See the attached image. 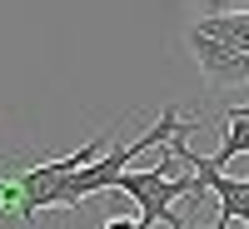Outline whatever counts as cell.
<instances>
[{
  "mask_svg": "<svg viewBox=\"0 0 249 229\" xmlns=\"http://www.w3.org/2000/svg\"><path fill=\"white\" fill-rule=\"evenodd\" d=\"M115 190H124L135 204H140V229H155V224H170V229H190L179 214H175V199L184 194H204V184L190 175V179H179V159L170 155L164 164H155V170H124L115 179Z\"/></svg>",
  "mask_w": 249,
  "mask_h": 229,
  "instance_id": "obj_1",
  "label": "cell"
},
{
  "mask_svg": "<svg viewBox=\"0 0 249 229\" xmlns=\"http://www.w3.org/2000/svg\"><path fill=\"white\" fill-rule=\"evenodd\" d=\"M105 229H140V219H120V214H110Z\"/></svg>",
  "mask_w": 249,
  "mask_h": 229,
  "instance_id": "obj_6",
  "label": "cell"
},
{
  "mask_svg": "<svg viewBox=\"0 0 249 229\" xmlns=\"http://www.w3.org/2000/svg\"><path fill=\"white\" fill-rule=\"evenodd\" d=\"M184 140H190V130H179V135L170 140V155H175L184 170H190V175L204 184V190H214V194H219V219H214L210 229H234V224L249 229V179H230L210 155H195Z\"/></svg>",
  "mask_w": 249,
  "mask_h": 229,
  "instance_id": "obj_3",
  "label": "cell"
},
{
  "mask_svg": "<svg viewBox=\"0 0 249 229\" xmlns=\"http://www.w3.org/2000/svg\"><path fill=\"white\" fill-rule=\"evenodd\" d=\"M234 155H249V120L230 110V130H224V144H219V150H214L210 159H214L219 170H224V164H230Z\"/></svg>",
  "mask_w": 249,
  "mask_h": 229,
  "instance_id": "obj_5",
  "label": "cell"
},
{
  "mask_svg": "<svg viewBox=\"0 0 249 229\" xmlns=\"http://www.w3.org/2000/svg\"><path fill=\"white\" fill-rule=\"evenodd\" d=\"M234 115H244V120H249V100H244V105H234Z\"/></svg>",
  "mask_w": 249,
  "mask_h": 229,
  "instance_id": "obj_7",
  "label": "cell"
},
{
  "mask_svg": "<svg viewBox=\"0 0 249 229\" xmlns=\"http://www.w3.org/2000/svg\"><path fill=\"white\" fill-rule=\"evenodd\" d=\"M120 130V120L110 124L105 135H95V140H85L75 155H60V159H45V164H30L25 175H15L20 179V190H25V219H35L40 210H60V194H65V184H70V175H80L85 164H95V155H100V144H105L110 135Z\"/></svg>",
  "mask_w": 249,
  "mask_h": 229,
  "instance_id": "obj_2",
  "label": "cell"
},
{
  "mask_svg": "<svg viewBox=\"0 0 249 229\" xmlns=\"http://www.w3.org/2000/svg\"><path fill=\"white\" fill-rule=\"evenodd\" d=\"M184 45H190V55H195V65H199V75H204L210 90H239V85H249V50H234V45L210 40L199 30L184 35Z\"/></svg>",
  "mask_w": 249,
  "mask_h": 229,
  "instance_id": "obj_4",
  "label": "cell"
}]
</instances>
